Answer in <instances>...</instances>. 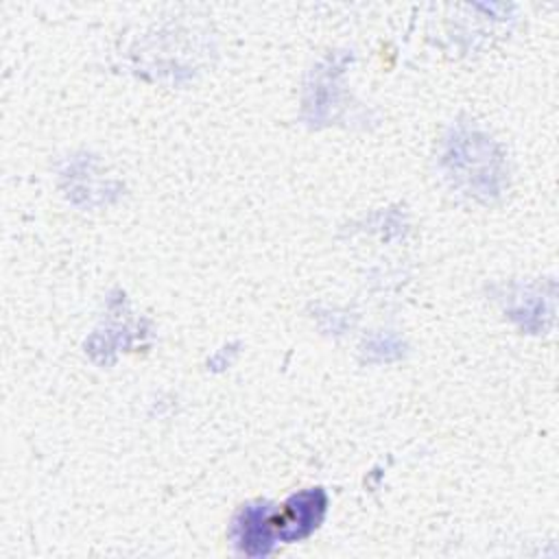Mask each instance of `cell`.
<instances>
[{
	"instance_id": "1",
	"label": "cell",
	"mask_w": 559,
	"mask_h": 559,
	"mask_svg": "<svg viewBox=\"0 0 559 559\" xmlns=\"http://www.w3.org/2000/svg\"><path fill=\"white\" fill-rule=\"evenodd\" d=\"M323 513H325V493L321 489H308L293 496L286 502L284 513L280 518L271 515V524L275 535H280V539L295 542V539L308 537L323 520Z\"/></svg>"
},
{
	"instance_id": "2",
	"label": "cell",
	"mask_w": 559,
	"mask_h": 559,
	"mask_svg": "<svg viewBox=\"0 0 559 559\" xmlns=\"http://www.w3.org/2000/svg\"><path fill=\"white\" fill-rule=\"evenodd\" d=\"M273 535L275 531L266 504L245 507L234 522V539L245 555H269L273 550Z\"/></svg>"
}]
</instances>
